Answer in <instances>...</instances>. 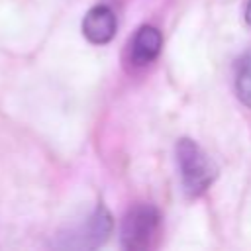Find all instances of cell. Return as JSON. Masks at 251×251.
Segmentation results:
<instances>
[{
  "label": "cell",
  "mask_w": 251,
  "mask_h": 251,
  "mask_svg": "<svg viewBox=\"0 0 251 251\" xmlns=\"http://www.w3.org/2000/svg\"><path fill=\"white\" fill-rule=\"evenodd\" d=\"M161 235V212L153 204H135L122 222V247L127 251H145L157 245Z\"/></svg>",
  "instance_id": "2"
},
{
  "label": "cell",
  "mask_w": 251,
  "mask_h": 251,
  "mask_svg": "<svg viewBox=\"0 0 251 251\" xmlns=\"http://www.w3.org/2000/svg\"><path fill=\"white\" fill-rule=\"evenodd\" d=\"M245 22L247 25H251V0H247V6H245Z\"/></svg>",
  "instance_id": "7"
},
{
  "label": "cell",
  "mask_w": 251,
  "mask_h": 251,
  "mask_svg": "<svg viewBox=\"0 0 251 251\" xmlns=\"http://www.w3.org/2000/svg\"><path fill=\"white\" fill-rule=\"evenodd\" d=\"M235 92H237V98L247 108H251V51L245 53L237 61V69H235Z\"/></svg>",
  "instance_id": "6"
},
{
  "label": "cell",
  "mask_w": 251,
  "mask_h": 251,
  "mask_svg": "<svg viewBox=\"0 0 251 251\" xmlns=\"http://www.w3.org/2000/svg\"><path fill=\"white\" fill-rule=\"evenodd\" d=\"M176 165L182 180V188L186 196L198 198L202 196L218 178L220 171L212 157L190 137H180L175 147Z\"/></svg>",
  "instance_id": "1"
},
{
  "label": "cell",
  "mask_w": 251,
  "mask_h": 251,
  "mask_svg": "<svg viewBox=\"0 0 251 251\" xmlns=\"http://www.w3.org/2000/svg\"><path fill=\"white\" fill-rule=\"evenodd\" d=\"M110 231H112V216L104 206H98L86 218V222L71 233L73 239L65 245H69V247H86V249L98 247L100 243L106 241Z\"/></svg>",
  "instance_id": "4"
},
{
  "label": "cell",
  "mask_w": 251,
  "mask_h": 251,
  "mask_svg": "<svg viewBox=\"0 0 251 251\" xmlns=\"http://www.w3.org/2000/svg\"><path fill=\"white\" fill-rule=\"evenodd\" d=\"M163 47L161 31L153 25H141L133 33L129 41V61L137 67L151 65L159 55Z\"/></svg>",
  "instance_id": "5"
},
{
  "label": "cell",
  "mask_w": 251,
  "mask_h": 251,
  "mask_svg": "<svg viewBox=\"0 0 251 251\" xmlns=\"http://www.w3.org/2000/svg\"><path fill=\"white\" fill-rule=\"evenodd\" d=\"M118 31V20L110 6L98 4L90 8L82 18V35L94 45H106Z\"/></svg>",
  "instance_id": "3"
}]
</instances>
